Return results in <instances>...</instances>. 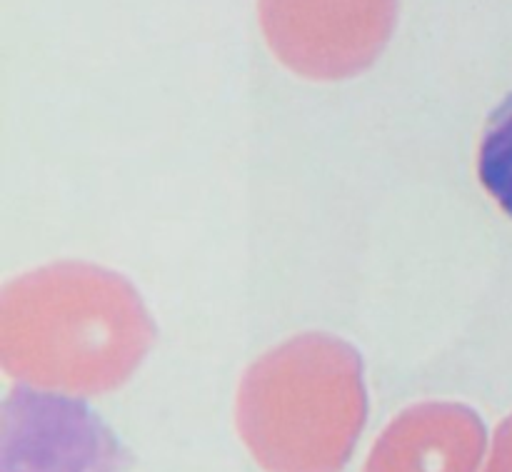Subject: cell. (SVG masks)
Segmentation results:
<instances>
[{
  "label": "cell",
  "mask_w": 512,
  "mask_h": 472,
  "mask_svg": "<svg viewBox=\"0 0 512 472\" xmlns=\"http://www.w3.org/2000/svg\"><path fill=\"white\" fill-rule=\"evenodd\" d=\"M483 188L512 218V93L490 113L478 150Z\"/></svg>",
  "instance_id": "obj_1"
}]
</instances>
